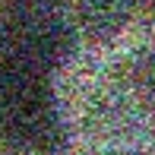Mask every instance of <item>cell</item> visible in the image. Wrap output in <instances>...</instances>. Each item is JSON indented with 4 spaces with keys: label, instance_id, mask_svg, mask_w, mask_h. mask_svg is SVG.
<instances>
[{
    "label": "cell",
    "instance_id": "1",
    "mask_svg": "<svg viewBox=\"0 0 155 155\" xmlns=\"http://www.w3.org/2000/svg\"><path fill=\"white\" fill-rule=\"evenodd\" d=\"M124 22V6L120 0H89L86 3V29L95 38H108L120 29Z\"/></svg>",
    "mask_w": 155,
    "mask_h": 155
}]
</instances>
